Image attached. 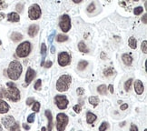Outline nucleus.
<instances>
[{"instance_id":"nucleus-1","label":"nucleus","mask_w":147,"mask_h":131,"mask_svg":"<svg viewBox=\"0 0 147 131\" xmlns=\"http://www.w3.org/2000/svg\"><path fill=\"white\" fill-rule=\"evenodd\" d=\"M7 88H1L0 89V99L2 97H6L8 100L13 102H17L20 100V91L13 82L7 83Z\"/></svg>"},{"instance_id":"nucleus-2","label":"nucleus","mask_w":147,"mask_h":131,"mask_svg":"<svg viewBox=\"0 0 147 131\" xmlns=\"http://www.w3.org/2000/svg\"><path fill=\"white\" fill-rule=\"evenodd\" d=\"M23 72V67L19 61L14 60L9 63L7 69V77L11 80H17Z\"/></svg>"},{"instance_id":"nucleus-3","label":"nucleus","mask_w":147,"mask_h":131,"mask_svg":"<svg viewBox=\"0 0 147 131\" xmlns=\"http://www.w3.org/2000/svg\"><path fill=\"white\" fill-rule=\"evenodd\" d=\"M72 77L70 75H63L61 76L56 82V90L59 92H65L69 88L71 84Z\"/></svg>"},{"instance_id":"nucleus-4","label":"nucleus","mask_w":147,"mask_h":131,"mask_svg":"<svg viewBox=\"0 0 147 131\" xmlns=\"http://www.w3.org/2000/svg\"><path fill=\"white\" fill-rule=\"evenodd\" d=\"M31 52V43L28 41H25L21 43L15 50V54L18 57H27Z\"/></svg>"},{"instance_id":"nucleus-5","label":"nucleus","mask_w":147,"mask_h":131,"mask_svg":"<svg viewBox=\"0 0 147 131\" xmlns=\"http://www.w3.org/2000/svg\"><path fill=\"white\" fill-rule=\"evenodd\" d=\"M69 122V118L65 113H59L56 116V129L57 131H65Z\"/></svg>"},{"instance_id":"nucleus-6","label":"nucleus","mask_w":147,"mask_h":131,"mask_svg":"<svg viewBox=\"0 0 147 131\" xmlns=\"http://www.w3.org/2000/svg\"><path fill=\"white\" fill-rule=\"evenodd\" d=\"M42 15L41 8L39 5L37 4H33L31 5L28 8V17L31 20H37L40 18Z\"/></svg>"},{"instance_id":"nucleus-7","label":"nucleus","mask_w":147,"mask_h":131,"mask_svg":"<svg viewBox=\"0 0 147 131\" xmlns=\"http://www.w3.org/2000/svg\"><path fill=\"white\" fill-rule=\"evenodd\" d=\"M59 27L63 32H68L71 29V19L68 15L65 14L61 15L60 20H59Z\"/></svg>"},{"instance_id":"nucleus-8","label":"nucleus","mask_w":147,"mask_h":131,"mask_svg":"<svg viewBox=\"0 0 147 131\" xmlns=\"http://www.w3.org/2000/svg\"><path fill=\"white\" fill-rule=\"evenodd\" d=\"M55 103L56 104L57 107L59 109H65L68 106V99L66 96L64 95H56L55 97Z\"/></svg>"},{"instance_id":"nucleus-9","label":"nucleus","mask_w":147,"mask_h":131,"mask_svg":"<svg viewBox=\"0 0 147 131\" xmlns=\"http://www.w3.org/2000/svg\"><path fill=\"white\" fill-rule=\"evenodd\" d=\"M58 64L61 67H65L67 65L70 64L71 62V56L70 55L67 53V52H61V53L58 55Z\"/></svg>"},{"instance_id":"nucleus-10","label":"nucleus","mask_w":147,"mask_h":131,"mask_svg":"<svg viewBox=\"0 0 147 131\" xmlns=\"http://www.w3.org/2000/svg\"><path fill=\"white\" fill-rule=\"evenodd\" d=\"M35 77V71L34 69H32L31 67H28L27 74H25V84L24 87H27L29 84L32 82V80Z\"/></svg>"},{"instance_id":"nucleus-11","label":"nucleus","mask_w":147,"mask_h":131,"mask_svg":"<svg viewBox=\"0 0 147 131\" xmlns=\"http://www.w3.org/2000/svg\"><path fill=\"white\" fill-rule=\"evenodd\" d=\"M2 124L4 125V127L6 128H10L15 123V120L13 116H6L2 118L1 119Z\"/></svg>"},{"instance_id":"nucleus-12","label":"nucleus","mask_w":147,"mask_h":131,"mask_svg":"<svg viewBox=\"0 0 147 131\" xmlns=\"http://www.w3.org/2000/svg\"><path fill=\"white\" fill-rule=\"evenodd\" d=\"M134 91L137 95H142L144 91V84L141 80L137 79L134 81Z\"/></svg>"},{"instance_id":"nucleus-13","label":"nucleus","mask_w":147,"mask_h":131,"mask_svg":"<svg viewBox=\"0 0 147 131\" xmlns=\"http://www.w3.org/2000/svg\"><path fill=\"white\" fill-rule=\"evenodd\" d=\"M38 31H39V27L37 25H35V24H33V25H31L30 27L28 28V35L29 36H31V38H34V36H35L36 35H37L38 33Z\"/></svg>"},{"instance_id":"nucleus-14","label":"nucleus","mask_w":147,"mask_h":131,"mask_svg":"<svg viewBox=\"0 0 147 131\" xmlns=\"http://www.w3.org/2000/svg\"><path fill=\"white\" fill-rule=\"evenodd\" d=\"M45 117L47 118V120H48V125H47V130L48 131H52V128H53V116H52V113L50 110H45Z\"/></svg>"},{"instance_id":"nucleus-15","label":"nucleus","mask_w":147,"mask_h":131,"mask_svg":"<svg viewBox=\"0 0 147 131\" xmlns=\"http://www.w3.org/2000/svg\"><path fill=\"white\" fill-rule=\"evenodd\" d=\"M9 105L3 100V99H0V114H6L9 111Z\"/></svg>"},{"instance_id":"nucleus-16","label":"nucleus","mask_w":147,"mask_h":131,"mask_svg":"<svg viewBox=\"0 0 147 131\" xmlns=\"http://www.w3.org/2000/svg\"><path fill=\"white\" fill-rule=\"evenodd\" d=\"M7 20L9 22H19L20 17L19 14L17 12H11L7 15Z\"/></svg>"},{"instance_id":"nucleus-17","label":"nucleus","mask_w":147,"mask_h":131,"mask_svg":"<svg viewBox=\"0 0 147 131\" xmlns=\"http://www.w3.org/2000/svg\"><path fill=\"white\" fill-rule=\"evenodd\" d=\"M122 60L124 63L125 66H131L133 63V57L130 54H123L122 56Z\"/></svg>"},{"instance_id":"nucleus-18","label":"nucleus","mask_w":147,"mask_h":131,"mask_svg":"<svg viewBox=\"0 0 147 131\" xmlns=\"http://www.w3.org/2000/svg\"><path fill=\"white\" fill-rule=\"evenodd\" d=\"M41 55H42L41 67H43L44 64H45V56H46V45L45 43H42V45H41Z\"/></svg>"},{"instance_id":"nucleus-19","label":"nucleus","mask_w":147,"mask_h":131,"mask_svg":"<svg viewBox=\"0 0 147 131\" xmlns=\"http://www.w3.org/2000/svg\"><path fill=\"white\" fill-rule=\"evenodd\" d=\"M96 118H97L96 115H94L92 112H87V114H86V122L88 124H93L96 120Z\"/></svg>"},{"instance_id":"nucleus-20","label":"nucleus","mask_w":147,"mask_h":131,"mask_svg":"<svg viewBox=\"0 0 147 131\" xmlns=\"http://www.w3.org/2000/svg\"><path fill=\"white\" fill-rule=\"evenodd\" d=\"M22 38H23V35L19 32H13L11 35V39L14 42H18L20 40H22Z\"/></svg>"},{"instance_id":"nucleus-21","label":"nucleus","mask_w":147,"mask_h":131,"mask_svg":"<svg viewBox=\"0 0 147 131\" xmlns=\"http://www.w3.org/2000/svg\"><path fill=\"white\" fill-rule=\"evenodd\" d=\"M78 49H79L80 52H82V53H88L89 52V49L87 48V46L85 44V42H79V44H78Z\"/></svg>"},{"instance_id":"nucleus-22","label":"nucleus","mask_w":147,"mask_h":131,"mask_svg":"<svg viewBox=\"0 0 147 131\" xmlns=\"http://www.w3.org/2000/svg\"><path fill=\"white\" fill-rule=\"evenodd\" d=\"M128 45L132 49H135L137 48V40H136L135 38H134V36H131L128 40Z\"/></svg>"},{"instance_id":"nucleus-23","label":"nucleus","mask_w":147,"mask_h":131,"mask_svg":"<svg viewBox=\"0 0 147 131\" xmlns=\"http://www.w3.org/2000/svg\"><path fill=\"white\" fill-rule=\"evenodd\" d=\"M88 101L94 107H96L97 105L99 104V102H100V100H99V97H96V96L90 97L88 98Z\"/></svg>"},{"instance_id":"nucleus-24","label":"nucleus","mask_w":147,"mask_h":131,"mask_svg":"<svg viewBox=\"0 0 147 131\" xmlns=\"http://www.w3.org/2000/svg\"><path fill=\"white\" fill-rule=\"evenodd\" d=\"M87 66H88V62L87 61H85V60H82V61H80L79 63H78L77 69H78V70L83 71V70H85L86 69Z\"/></svg>"},{"instance_id":"nucleus-25","label":"nucleus","mask_w":147,"mask_h":131,"mask_svg":"<svg viewBox=\"0 0 147 131\" xmlns=\"http://www.w3.org/2000/svg\"><path fill=\"white\" fill-rule=\"evenodd\" d=\"M114 69L112 67H109L104 70V77H111L114 75Z\"/></svg>"},{"instance_id":"nucleus-26","label":"nucleus","mask_w":147,"mask_h":131,"mask_svg":"<svg viewBox=\"0 0 147 131\" xmlns=\"http://www.w3.org/2000/svg\"><path fill=\"white\" fill-rule=\"evenodd\" d=\"M97 92L100 95H106L107 92V87L106 85H100L97 87Z\"/></svg>"},{"instance_id":"nucleus-27","label":"nucleus","mask_w":147,"mask_h":131,"mask_svg":"<svg viewBox=\"0 0 147 131\" xmlns=\"http://www.w3.org/2000/svg\"><path fill=\"white\" fill-rule=\"evenodd\" d=\"M133 83V78H129L128 80H126V82L124 83V90L125 91H129L130 88H131V85Z\"/></svg>"},{"instance_id":"nucleus-28","label":"nucleus","mask_w":147,"mask_h":131,"mask_svg":"<svg viewBox=\"0 0 147 131\" xmlns=\"http://www.w3.org/2000/svg\"><path fill=\"white\" fill-rule=\"evenodd\" d=\"M68 40V36H65V35H62V34H59L57 36L56 38V41L57 42H65Z\"/></svg>"},{"instance_id":"nucleus-29","label":"nucleus","mask_w":147,"mask_h":131,"mask_svg":"<svg viewBox=\"0 0 147 131\" xmlns=\"http://www.w3.org/2000/svg\"><path fill=\"white\" fill-rule=\"evenodd\" d=\"M40 103L38 101H35L34 104H33V107H32V109L34 110V112H38L40 110Z\"/></svg>"},{"instance_id":"nucleus-30","label":"nucleus","mask_w":147,"mask_h":131,"mask_svg":"<svg viewBox=\"0 0 147 131\" xmlns=\"http://www.w3.org/2000/svg\"><path fill=\"white\" fill-rule=\"evenodd\" d=\"M141 49L143 51L144 54H146L147 53V41L144 40L142 42V45H141Z\"/></svg>"},{"instance_id":"nucleus-31","label":"nucleus","mask_w":147,"mask_h":131,"mask_svg":"<svg viewBox=\"0 0 147 131\" xmlns=\"http://www.w3.org/2000/svg\"><path fill=\"white\" fill-rule=\"evenodd\" d=\"M108 126H109V124L107 122H106V121L103 122L100 125V127H99V131H106L108 128Z\"/></svg>"},{"instance_id":"nucleus-32","label":"nucleus","mask_w":147,"mask_h":131,"mask_svg":"<svg viewBox=\"0 0 147 131\" xmlns=\"http://www.w3.org/2000/svg\"><path fill=\"white\" fill-rule=\"evenodd\" d=\"M143 11H144L143 7H135L134 9V13L135 15H139L140 14L143 13Z\"/></svg>"},{"instance_id":"nucleus-33","label":"nucleus","mask_w":147,"mask_h":131,"mask_svg":"<svg viewBox=\"0 0 147 131\" xmlns=\"http://www.w3.org/2000/svg\"><path fill=\"white\" fill-rule=\"evenodd\" d=\"M9 129H10V131H20V126H19V123L15 122Z\"/></svg>"},{"instance_id":"nucleus-34","label":"nucleus","mask_w":147,"mask_h":131,"mask_svg":"<svg viewBox=\"0 0 147 131\" xmlns=\"http://www.w3.org/2000/svg\"><path fill=\"white\" fill-rule=\"evenodd\" d=\"M73 109H74V111H75L76 113L77 114H79L82 110V107H81V105H75V106L73 107Z\"/></svg>"},{"instance_id":"nucleus-35","label":"nucleus","mask_w":147,"mask_h":131,"mask_svg":"<svg viewBox=\"0 0 147 131\" xmlns=\"http://www.w3.org/2000/svg\"><path fill=\"white\" fill-rule=\"evenodd\" d=\"M41 86H42V80L41 79L36 80V82L35 84V90H40L41 89Z\"/></svg>"},{"instance_id":"nucleus-36","label":"nucleus","mask_w":147,"mask_h":131,"mask_svg":"<svg viewBox=\"0 0 147 131\" xmlns=\"http://www.w3.org/2000/svg\"><path fill=\"white\" fill-rule=\"evenodd\" d=\"M94 9H96V5H94V3H91L87 7V12L92 13V12L94 11Z\"/></svg>"},{"instance_id":"nucleus-37","label":"nucleus","mask_w":147,"mask_h":131,"mask_svg":"<svg viewBox=\"0 0 147 131\" xmlns=\"http://www.w3.org/2000/svg\"><path fill=\"white\" fill-rule=\"evenodd\" d=\"M35 113L30 114L29 116L27 117V122L28 123H33L35 121Z\"/></svg>"},{"instance_id":"nucleus-38","label":"nucleus","mask_w":147,"mask_h":131,"mask_svg":"<svg viewBox=\"0 0 147 131\" xmlns=\"http://www.w3.org/2000/svg\"><path fill=\"white\" fill-rule=\"evenodd\" d=\"M23 7H24V5L22 3H18L17 6H15V9H17V11L19 13L23 11Z\"/></svg>"},{"instance_id":"nucleus-39","label":"nucleus","mask_w":147,"mask_h":131,"mask_svg":"<svg viewBox=\"0 0 147 131\" xmlns=\"http://www.w3.org/2000/svg\"><path fill=\"white\" fill-rule=\"evenodd\" d=\"M76 93H77V96H83L84 94H85V89H84L83 87H78L77 90H76Z\"/></svg>"},{"instance_id":"nucleus-40","label":"nucleus","mask_w":147,"mask_h":131,"mask_svg":"<svg viewBox=\"0 0 147 131\" xmlns=\"http://www.w3.org/2000/svg\"><path fill=\"white\" fill-rule=\"evenodd\" d=\"M52 65H53V62L49 60V61L45 62V64H44V66H43V67H45V69H49V67H52Z\"/></svg>"},{"instance_id":"nucleus-41","label":"nucleus","mask_w":147,"mask_h":131,"mask_svg":"<svg viewBox=\"0 0 147 131\" xmlns=\"http://www.w3.org/2000/svg\"><path fill=\"white\" fill-rule=\"evenodd\" d=\"M34 102H35L34 97H28L27 99V106H31V105H32Z\"/></svg>"},{"instance_id":"nucleus-42","label":"nucleus","mask_w":147,"mask_h":131,"mask_svg":"<svg viewBox=\"0 0 147 131\" xmlns=\"http://www.w3.org/2000/svg\"><path fill=\"white\" fill-rule=\"evenodd\" d=\"M130 131H139L137 126H135L134 124H132L131 125V128H130Z\"/></svg>"},{"instance_id":"nucleus-43","label":"nucleus","mask_w":147,"mask_h":131,"mask_svg":"<svg viewBox=\"0 0 147 131\" xmlns=\"http://www.w3.org/2000/svg\"><path fill=\"white\" fill-rule=\"evenodd\" d=\"M128 108V104H123V105H121V107H120V109L121 110H126V109Z\"/></svg>"},{"instance_id":"nucleus-44","label":"nucleus","mask_w":147,"mask_h":131,"mask_svg":"<svg viewBox=\"0 0 147 131\" xmlns=\"http://www.w3.org/2000/svg\"><path fill=\"white\" fill-rule=\"evenodd\" d=\"M55 32L54 31L53 33H52L49 36H48V41H49V43H52V41H53V39H54V36H55Z\"/></svg>"},{"instance_id":"nucleus-45","label":"nucleus","mask_w":147,"mask_h":131,"mask_svg":"<svg viewBox=\"0 0 147 131\" xmlns=\"http://www.w3.org/2000/svg\"><path fill=\"white\" fill-rule=\"evenodd\" d=\"M7 5L5 3V1H2V0H0V8H5L7 7Z\"/></svg>"},{"instance_id":"nucleus-46","label":"nucleus","mask_w":147,"mask_h":131,"mask_svg":"<svg viewBox=\"0 0 147 131\" xmlns=\"http://www.w3.org/2000/svg\"><path fill=\"white\" fill-rule=\"evenodd\" d=\"M107 89H109V91H110V93H111V94H114V86L112 85V84H111V85H109V86H108V88H107Z\"/></svg>"},{"instance_id":"nucleus-47","label":"nucleus","mask_w":147,"mask_h":131,"mask_svg":"<svg viewBox=\"0 0 147 131\" xmlns=\"http://www.w3.org/2000/svg\"><path fill=\"white\" fill-rule=\"evenodd\" d=\"M142 21H143V23H144V24L147 23V15L146 14H144V17H142Z\"/></svg>"},{"instance_id":"nucleus-48","label":"nucleus","mask_w":147,"mask_h":131,"mask_svg":"<svg viewBox=\"0 0 147 131\" xmlns=\"http://www.w3.org/2000/svg\"><path fill=\"white\" fill-rule=\"evenodd\" d=\"M23 128H24V129H25V130H29L30 129V127L28 125H27V124H23Z\"/></svg>"},{"instance_id":"nucleus-49","label":"nucleus","mask_w":147,"mask_h":131,"mask_svg":"<svg viewBox=\"0 0 147 131\" xmlns=\"http://www.w3.org/2000/svg\"><path fill=\"white\" fill-rule=\"evenodd\" d=\"M55 46H52V48H51V53L55 54Z\"/></svg>"},{"instance_id":"nucleus-50","label":"nucleus","mask_w":147,"mask_h":131,"mask_svg":"<svg viewBox=\"0 0 147 131\" xmlns=\"http://www.w3.org/2000/svg\"><path fill=\"white\" fill-rule=\"evenodd\" d=\"M73 1H74V3H80L81 1H82V0H73Z\"/></svg>"},{"instance_id":"nucleus-51","label":"nucleus","mask_w":147,"mask_h":131,"mask_svg":"<svg viewBox=\"0 0 147 131\" xmlns=\"http://www.w3.org/2000/svg\"><path fill=\"white\" fill-rule=\"evenodd\" d=\"M104 56H106V55H104V52H102V54H101V58L102 59L104 58Z\"/></svg>"},{"instance_id":"nucleus-52","label":"nucleus","mask_w":147,"mask_h":131,"mask_svg":"<svg viewBox=\"0 0 147 131\" xmlns=\"http://www.w3.org/2000/svg\"><path fill=\"white\" fill-rule=\"evenodd\" d=\"M124 124H125V122H123L122 124H120V126H121V127H124Z\"/></svg>"},{"instance_id":"nucleus-53","label":"nucleus","mask_w":147,"mask_h":131,"mask_svg":"<svg viewBox=\"0 0 147 131\" xmlns=\"http://www.w3.org/2000/svg\"><path fill=\"white\" fill-rule=\"evenodd\" d=\"M45 130H46L45 128H42V130H41V131H45Z\"/></svg>"},{"instance_id":"nucleus-54","label":"nucleus","mask_w":147,"mask_h":131,"mask_svg":"<svg viewBox=\"0 0 147 131\" xmlns=\"http://www.w3.org/2000/svg\"><path fill=\"white\" fill-rule=\"evenodd\" d=\"M0 131H3V128H2V127H1V125H0Z\"/></svg>"},{"instance_id":"nucleus-55","label":"nucleus","mask_w":147,"mask_h":131,"mask_svg":"<svg viewBox=\"0 0 147 131\" xmlns=\"http://www.w3.org/2000/svg\"><path fill=\"white\" fill-rule=\"evenodd\" d=\"M2 45V41L1 40H0V46H1Z\"/></svg>"},{"instance_id":"nucleus-56","label":"nucleus","mask_w":147,"mask_h":131,"mask_svg":"<svg viewBox=\"0 0 147 131\" xmlns=\"http://www.w3.org/2000/svg\"><path fill=\"white\" fill-rule=\"evenodd\" d=\"M144 131H147V129H146V128H145V129H144Z\"/></svg>"},{"instance_id":"nucleus-57","label":"nucleus","mask_w":147,"mask_h":131,"mask_svg":"<svg viewBox=\"0 0 147 131\" xmlns=\"http://www.w3.org/2000/svg\"><path fill=\"white\" fill-rule=\"evenodd\" d=\"M80 131H81V130H80Z\"/></svg>"}]
</instances>
